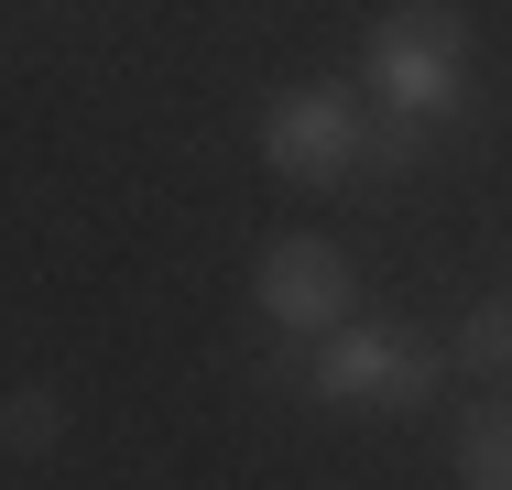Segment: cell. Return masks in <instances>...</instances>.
<instances>
[{"instance_id": "1", "label": "cell", "mask_w": 512, "mask_h": 490, "mask_svg": "<svg viewBox=\"0 0 512 490\" xmlns=\"http://www.w3.org/2000/svg\"><path fill=\"white\" fill-rule=\"evenodd\" d=\"M458 55H469L458 0H404V11L371 22V77L404 98V109H447L458 98Z\"/></svg>"}, {"instance_id": "2", "label": "cell", "mask_w": 512, "mask_h": 490, "mask_svg": "<svg viewBox=\"0 0 512 490\" xmlns=\"http://www.w3.org/2000/svg\"><path fill=\"white\" fill-rule=\"evenodd\" d=\"M262 164L295 175V186H338V175H360V120H349V98H338V88L273 98V109H262Z\"/></svg>"}, {"instance_id": "3", "label": "cell", "mask_w": 512, "mask_h": 490, "mask_svg": "<svg viewBox=\"0 0 512 490\" xmlns=\"http://www.w3.org/2000/svg\"><path fill=\"white\" fill-rule=\"evenodd\" d=\"M316 392H338V403H371V414H404L436 392V360L414 349L404 327H349L327 360H316Z\"/></svg>"}, {"instance_id": "4", "label": "cell", "mask_w": 512, "mask_h": 490, "mask_svg": "<svg viewBox=\"0 0 512 490\" xmlns=\"http://www.w3.org/2000/svg\"><path fill=\"white\" fill-rule=\"evenodd\" d=\"M251 294H262L273 327H338L349 316V262L327 240H273L262 273H251Z\"/></svg>"}, {"instance_id": "5", "label": "cell", "mask_w": 512, "mask_h": 490, "mask_svg": "<svg viewBox=\"0 0 512 490\" xmlns=\"http://www.w3.org/2000/svg\"><path fill=\"white\" fill-rule=\"evenodd\" d=\"M458 490H512V403H480L458 425Z\"/></svg>"}, {"instance_id": "6", "label": "cell", "mask_w": 512, "mask_h": 490, "mask_svg": "<svg viewBox=\"0 0 512 490\" xmlns=\"http://www.w3.org/2000/svg\"><path fill=\"white\" fill-rule=\"evenodd\" d=\"M55 436H66V403H55V392H44V382L0 392V447H11V458H44Z\"/></svg>"}, {"instance_id": "7", "label": "cell", "mask_w": 512, "mask_h": 490, "mask_svg": "<svg viewBox=\"0 0 512 490\" xmlns=\"http://www.w3.org/2000/svg\"><path fill=\"white\" fill-rule=\"evenodd\" d=\"M458 360L502 382V371H512V305H469V327H458Z\"/></svg>"}]
</instances>
